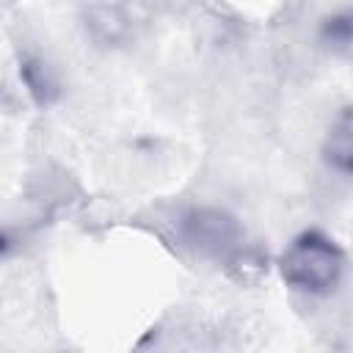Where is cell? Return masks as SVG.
Returning <instances> with one entry per match:
<instances>
[{
    "mask_svg": "<svg viewBox=\"0 0 353 353\" xmlns=\"http://www.w3.org/2000/svg\"><path fill=\"white\" fill-rule=\"evenodd\" d=\"M320 160L331 174L353 179V102L331 116L320 141Z\"/></svg>",
    "mask_w": 353,
    "mask_h": 353,
    "instance_id": "3957f363",
    "label": "cell"
},
{
    "mask_svg": "<svg viewBox=\"0 0 353 353\" xmlns=\"http://www.w3.org/2000/svg\"><path fill=\"white\" fill-rule=\"evenodd\" d=\"M320 39L331 50H353V8L328 14L320 22Z\"/></svg>",
    "mask_w": 353,
    "mask_h": 353,
    "instance_id": "277c9868",
    "label": "cell"
},
{
    "mask_svg": "<svg viewBox=\"0 0 353 353\" xmlns=\"http://www.w3.org/2000/svg\"><path fill=\"white\" fill-rule=\"evenodd\" d=\"M91 28L94 30H102V36L105 39H116L119 33H121V28H124V22L119 19V14L113 11V8H97L94 11V17H91Z\"/></svg>",
    "mask_w": 353,
    "mask_h": 353,
    "instance_id": "8992f818",
    "label": "cell"
},
{
    "mask_svg": "<svg viewBox=\"0 0 353 353\" xmlns=\"http://www.w3.org/2000/svg\"><path fill=\"white\" fill-rule=\"evenodd\" d=\"M22 77H25V83H28V88H30V94H36V97H39V102H47V99H50V94L55 91V77L50 74L47 63H44V61H39V58H33V61H25V63H22Z\"/></svg>",
    "mask_w": 353,
    "mask_h": 353,
    "instance_id": "5b68a950",
    "label": "cell"
},
{
    "mask_svg": "<svg viewBox=\"0 0 353 353\" xmlns=\"http://www.w3.org/2000/svg\"><path fill=\"white\" fill-rule=\"evenodd\" d=\"M276 268L290 290L303 295H328L345 279L347 254L328 232L303 229L284 245Z\"/></svg>",
    "mask_w": 353,
    "mask_h": 353,
    "instance_id": "6da1fadb",
    "label": "cell"
},
{
    "mask_svg": "<svg viewBox=\"0 0 353 353\" xmlns=\"http://www.w3.org/2000/svg\"><path fill=\"white\" fill-rule=\"evenodd\" d=\"M179 234L188 248H193L196 254L215 259V262L234 259L240 254L243 237H245L240 221L221 207L188 210L179 221Z\"/></svg>",
    "mask_w": 353,
    "mask_h": 353,
    "instance_id": "7a4b0ae2",
    "label": "cell"
}]
</instances>
